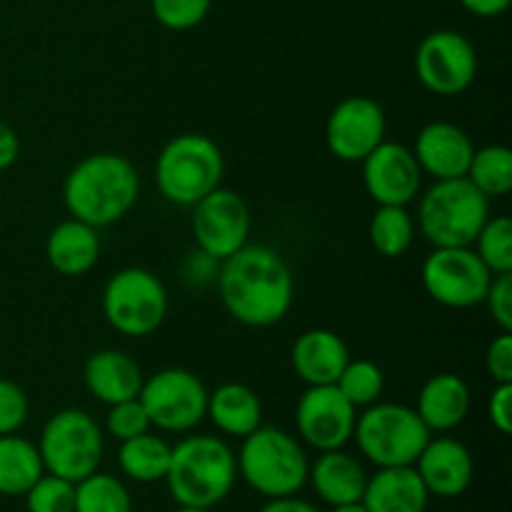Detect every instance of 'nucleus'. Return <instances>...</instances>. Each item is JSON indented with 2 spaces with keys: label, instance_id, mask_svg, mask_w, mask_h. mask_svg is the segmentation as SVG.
<instances>
[{
  "label": "nucleus",
  "instance_id": "f704fd0d",
  "mask_svg": "<svg viewBox=\"0 0 512 512\" xmlns=\"http://www.w3.org/2000/svg\"><path fill=\"white\" fill-rule=\"evenodd\" d=\"M105 428H108V433L113 435L115 440L123 443V440L138 438V435L148 433L153 425H150V418L148 413H145L143 403H140L138 398H133L110 405L108 418H105Z\"/></svg>",
  "mask_w": 512,
  "mask_h": 512
},
{
  "label": "nucleus",
  "instance_id": "4468645a",
  "mask_svg": "<svg viewBox=\"0 0 512 512\" xmlns=\"http://www.w3.org/2000/svg\"><path fill=\"white\" fill-rule=\"evenodd\" d=\"M358 408L335 385H308L295 408L298 433L318 453L338 450L353 438Z\"/></svg>",
  "mask_w": 512,
  "mask_h": 512
},
{
  "label": "nucleus",
  "instance_id": "e433bc0d",
  "mask_svg": "<svg viewBox=\"0 0 512 512\" xmlns=\"http://www.w3.org/2000/svg\"><path fill=\"white\" fill-rule=\"evenodd\" d=\"M490 310V318L503 333H512V273L493 275L488 295L483 300Z\"/></svg>",
  "mask_w": 512,
  "mask_h": 512
},
{
  "label": "nucleus",
  "instance_id": "9d476101",
  "mask_svg": "<svg viewBox=\"0 0 512 512\" xmlns=\"http://www.w3.org/2000/svg\"><path fill=\"white\" fill-rule=\"evenodd\" d=\"M138 400L150 425L165 433H190L203 423L208 410V390L203 380L185 368H165L143 380Z\"/></svg>",
  "mask_w": 512,
  "mask_h": 512
},
{
  "label": "nucleus",
  "instance_id": "6ab92c4d",
  "mask_svg": "<svg viewBox=\"0 0 512 512\" xmlns=\"http://www.w3.org/2000/svg\"><path fill=\"white\" fill-rule=\"evenodd\" d=\"M350 360V350L338 333L325 328L305 330L290 350L295 375L305 385H335Z\"/></svg>",
  "mask_w": 512,
  "mask_h": 512
},
{
  "label": "nucleus",
  "instance_id": "ddd939ff",
  "mask_svg": "<svg viewBox=\"0 0 512 512\" xmlns=\"http://www.w3.org/2000/svg\"><path fill=\"white\" fill-rule=\"evenodd\" d=\"M250 228V208L235 190L215 188L193 205L195 243L200 253L220 263L248 245Z\"/></svg>",
  "mask_w": 512,
  "mask_h": 512
},
{
  "label": "nucleus",
  "instance_id": "b1692460",
  "mask_svg": "<svg viewBox=\"0 0 512 512\" xmlns=\"http://www.w3.org/2000/svg\"><path fill=\"white\" fill-rule=\"evenodd\" d=\"M470 400V388L460 375L438 373L420 388L415 413L430 433H448L468 418Z\"/></svg>",
  "mask_w": 512,
  "mask_h": 512
},
{
  "label": "nucleus",
  "instance_id": "2eb2a0df",
  "mask_svg": "<svg viewBox=\"0 0 512 512\" xmlns=\"http://www.w3.org/2000/svg\"><path fill=\"white\" fill-rule=\"evenodd\" d=\"M385 113L373 98L350 95L340 100L325 125V143L330 153L345 163H363L385 140Z\"/></svg>",
  "mask_w": 512,
  "mask_h": 512
},
{
  "label": "nucleus",
  "instance_id": "ea45409f",
  "mask_svg": "<svg viewBox=\"0 0 512 512\" xmlns=\"http://www.w3.org/2000/svg\"><path fill=\"white\" fill-rule=\"evenodd\" d=\"M18 153H20L18 135H15V130L10 128L8 123L0 120V170H8L10 165L18 160Z\"/></svg>",
  "mask_w": 512,
  "mask_h": 512
},
{
  "label": "nucleus",
  "instance_id": "7ed1b4c3",
  "mask_svg": "<svg viewBox=\"0 0 512 512\" xmlns=\"http://www.w3.org/2000/svg\"><path fill=\"white\" fill-rule=\"evenodd\" d=\"M238 480V463L228 443L213 435H190L170 450L165 473L170 495L183 508L213 510Z\"/></svg>",
  "mask_w": 512,
  "mask_h": 512
},
{
  "label": "nucleus",
  "instance_id": "a19ab883",
  "mask_svg": "<svg viewBox=\"0 0 512 512\" xmlns=\"http://www.w3.org/2000/svg\"><path fill=\"white\" fill-rule=\"evenodd\" d=\"M460 3L468 13L478 15V18H498L510 8L512 0H460Z\"/></svg>",
  "mask_w": 512,
  "mask_h": 512
},
{
  "label": "nucleus",
  "instance_id": "39448f33",
  "mask_svg": "<svg viewBox=\"0 0 512 512\" xmlns=\"http://www.w3.org/2000/svg\"><path fill=\"white\" fill-rule=\"evenodd\" d=\"M488 218L490 198L468 178L435 180L418 205V228L433 248H468Z\"/></svg>",
  "mask_w": 512,
  "mask_h": 512
},
{
  "label": "nucleus",
  "instance_id": "a878e982",
  "mask_svg": "<svg viewBox=\"0 0 512 512\" xmlns=\"http://www.w3.org/2000/svg\"><path fill=\"white\" fill-rule=\"evenodd\" d=\"M45 473L38 445L20 435H0V495H25Z\"/></svg>",
  "mask_w": 512,
  "mask_h": 512
},
{
  "label": "nucleus",
  "instance_id": "5701e85b",
  "mask_svg": "<svg viewBox=\"0 0 512 512\" xmlns=\"http://www.w3.org/2000/svg\"><path fill=\"white\" fill-rule=\"evenodd\" d=\"M308 480L313 483L318 498L328 503L330 508H335V505L360 503L363 500L368 473L353 455L338 448L325 450V453L318 455V460L310 465Z\"/></svg>",
  "mask_w": 512,
  "mask_h": 512
},
{
  "label": "nucleus",
  "instance_id": "72a5a7b5",
  "mask_svg": "<svg viewBox=\"0 0 512 512\" xmlns=\"http://www.w3.org/2000/svg\"><path fill=\"white\" fill-rule=\"evenodd\" d=\"M213 0H150L155 20L168 30H190L208 18Z\"/></svg>",
  "mask_w": 512,
  "mask_h": 512
},
{
  "label": "nucleus",
  "instance_id": "423d86ee",
  "mask_svg": "<svg viewBox=\"0 0 512 512\" xmlns=\"http://www.w3.org/2000/svg\"><path fill=\"white\" fill-rule=\"evenodd\" d=\"M225 160L218 145L203 133H183L170 140L155 163V183L168 203L193 208L220 188Z\"/></svg>",
  "mask_w": 512,
  "mask_h": 512
},
{
  "label": "nucleus",
  "instance_id": "6e6552de",
  "mask_svg": "<svg viewBox=\"0 0 512 512\" xmlns=\"http://www.w3.org/2000/svg\"><path fill=\"white\" fill-rule=\"evenodd\" d=\"M38 453L50 475L78 483L93 475L103 460V430L85 410H60L45 423Z\"/></svg>",
  "mask_w": 512,
  "mask_h": 512
},
{
  "label": "nucleus",
  "instance_id": "20e7f679",
  "mask_svg": "<svg viewBox=\"0 0 512 512\" xmlns=\"http://www.w3.org/2000/svg\"><path fill=\"white\" fill-rule=\"evenodd\" d=\"M235 463L240 478L268 500L298 495L308 483L310 460L303 445L290 433L270 425H260L245 435Z\"/></svg>",
  "mask_w": 512,
  "mask_h": 512
},
{
  "label": "nucleus",
  "instance_id": "4be33fe9",
  "mask_svg": "<svg viewBox=\"0 0 512 512\" xmlns=\"http://www.w3.org/2000/svg\"><path fill=\"white\" fill-rule=\"evenodd\" d=\"M45 258L53 265L55 273L65 275V278H80L93 270L100 258L98 228L78 218L63 220L50 230L48 243H45Z\"/></svg>",
  "mask_w": 512,
  "mask_h": 512
},
{
  "label": "nucleus",
  "instance_id": "473e14b6",
  "mask_svg": "<svg viewBox=\"0 0 512 512\" xmlns=\"http://www.w3.org/2000/svg\"><path fill=\"white\" fill-rule=\"evenodd\" d=\"M28 512H73L75 483L58 475H40L25 493Z\"/></svg>",
  "mask_w": 512,
  "mask_h": 512
},
{
  "label": "nucleus",
  "instance_id": "bb28decb",
  "mask_svg": "<svg viewBox=\"0 0 512 512\" xmlns=\"http://www.w3.org/2000/svg\"><path fill=\"white\" fill-rule=\"evenodd\" d=\"M170 450H173V445L168 440L148 430L138 438L120 443L118 465L135 483H158V480H165V473H168Z\"/></svg>",
  "mask_w": 512,
  "mask_h": 512
},
{
  "label": "nucleus",
  "instance_id": "393cba45",
  "mask_svg": "<svg viewBox=\"0 0 512 512\" xmlns=\"http://www.w3.org/2000/svg\"><path fill=\"white\" fill-rule=\"evenodd\" d=\"M215 428L230 438L250 435L263 425V403L258 393L243 383H225L208 393V410H205Z\"/></svg>",
  "mask_w": 512,
  "mask_h": 512
},
{
  "label": "nucleus",
  "instance_id": "2f4dec72",
  "mask_svg": "<svg viewBox=\"0 0 512 512\" xmlns=\"http://www.w3.org/2000/svg\"><path fill=\"white\" fill-rule=\"evenodd\" d=\"M473 245L490 273H512V220L508 215H495L485 220Z\"/></svg>",
  "mask_w": 512,
  "mask_h": 512
},
{
  "label": "nucleus",
  "instance_id": "412c9836",
  "mask_svg": "<svg viewBox=\"0 0 512 512\" xmlns=\"http://www.w3.org/2000/svg\"><path fill=\"white\" fill-rule=\"evenodd\" d=\"M430 493L413 465L400 468H378L365 483L360 503L368 512H425Z\"/></svg>",
  "mask_w": 512,
  "mask_h": 512
},
{
  "label": "nucleus",
  "instance_id": "a211bd4d",
  "mask_svg": "<svg viewBox=\"0 0 512 512\" xmlns=\"http://www.w3.org/2000/svg\"><path fill=\"white\" fill-rule=\"evenodd\" d=\"M413 468L435 498H458L475 475L473 453L455 438H430Z\"/></svg>",
  "mask_w": 512,
  "mask_h": 512
},
{
  "label": "nucleus",
  "instance_id": "c9c22d12",
  "mask_svg": "<svg viewBox=\"0 0 512 512\" xmlns=\"http://www.w3.org/2000/svg\"><path fill=\"white\" fill-rule=\"evenodd\" d=\"M28 395L10 380L0 378V435L18 433L28 420Z\"/></svg>",
  "mask_w": 512,
  "mask_h": 512
},
{
  "label": "nucleus",
  "instance_id": "f257e3e1",
  "mask_svg": "<svg viewBox=\"0 0 512 512\" xmlns=\"http://www.w3.org/2000/svg\"><path fill=\"white\" fill-rule=\"evenodd\" d=\"M218 290L230 318L248 328H270L288 315L295 283L290 265L278 250L243 245L223 260Z\"/></svg>",
  "mask_w": 512,
  "mask_h": 512
},
{
  "label": "nucleus",
  "instance_id": "f8f14e48",
  "mask_svg": "<svg viewBox=\"0 0 512 512\" xmlns=\"http://www.w3.org/2000/svg\"><path fill=\"white\" fill-rule=\"evenodd\" d=\"M415 73L433 95L453 98L473 85L478 75V53L458 30H433L420 40Z\"/></svg>",
  "mask_w": 512,
  "mask_h": 512
},
{
  "label": "nucleus",
  "instance_id": "c756f323",
  "mask_svg": "<svg viewBox=\"0 0 512 512\" xmlns=\"http://www.w3.org/2000/svg\"><path fill=\"white\" fill-rule=\"evenodd\" d=\"M73 512H133V498L118 478L95 470L75 483Z\"/></svg>",
  "mask_w": 512,
  "mask_h": 512
},
{
  "label": "nucleus",
  "instance_id": "58836bf2",
  "mask_svg": "<svg viewBox=\"0 0 512 512\" xmlns=\"http://www.w3.org/2000/svg\"><path fill=\"white\" fill-rule=\"evenodd\" d=\"M488 418L500 435L512 433V383H495L488 400Z\"/></svg>",
  "mask_w": 512,
  "mask_h": 512
},
{
  "label": "nucleus",
  "instance_id": "4c0bfd02",
  "mask_svg": "<svg viewBox=\"0 0 512 512\" xmlns=\"http://www.w3.org/2000/svg\"><path fill=\"white\" fill-rule=\"evenodd\" d=\"M485 368L493 383H512V335L500 333L485 353Z\"/></svg>",
  "mask_w": 512,
  "mask_h": 512
},
{
  "label": "nucleus",
  "instance_id": "f03ea898",
  "mask_svg": "<svg viewBox=\"0 0 512 512\" xmlns=\"http://www.w3.org/2000/svg\"><path fill=\"white\" fill-rule=\"evenodd\" d=\"M140 193V175L125 155L95 153L73 165L63 183L70 215L93 228L118 223L133 210Z\"/></svg>",
  "mask_w": 512,
  "mask_h": 512
},
{
  "label": "nucleus",
  "instance_id": "7c9ffc66",
  "mask_svg": "<svg viewBox=\"0 0 512 512\" xmlns=\"http://www.w3.org/2000/svg\"><path fill=\"white\" fill-rule=\"evenodd\" d=\"M335 388L345 395L350 405L355 408H368V405L378 403L380 395L385 390V375L373 360H348L340 378L335 380Z\"/></svg>",
  "mask_w": 512,
  "mask_h": 512
},
{
  "label": "nucleus",
  "instance_id": "cd10ccee",
  "mask_svg": "<svg viewBox=\"0 0 512 512\" xmlns=\"http://www.w3.org/2000/svg\"><path fill=\"white\" fill-rule=\"evenodd\" d=\"M465 178L485 195L503 198L512 190V153L508 145H485L475 148L473 160Z\"/></svg>",
  "mask_w": 512,
  "mask_h": 512
},
{
  "label": "nucleus",
  "instance_id": "79ce46f5",
  "mask_svg": "<svg viewBox=\"0 0 512 512\" xmlns=\"http://www.w3.org/2000/svg\"><path fill=\"white\" fill-rule=\"evenodd\" d=\"M260 512H320V510L313 508L310 503H305V500L290 495V498L270 500L268 505H263V508H260Z\"/></svg>",
  "mask_w": 512,
  "mask_h": 512
},
{
  "label": "nucleus",
  "instance_id": "dca6fc26",
  "mask_svg": "<svg viewBox=\"0 0 512 512\" xmlns=\"http://www.w3.org/2000/svg\"><path fill=\"white\" fill-rule=\"evenodd\" d=\"M420 170L413 150L403 143H383L363 160V183L378 205H403L408 208L420 193Z\"/></svg>",
  "mask_w": 512,
  "mask_h": 512
},
{
  "label": "nucleus",
  "instance_id": "c85d7f7f",
  "mask_svg": "<svg viewBox=\"0 0 512 512\" xmlns=\"http://www.w3.org/2000/svg\"><path fill=\"white\" fill-rule=\"evenodd\" d=\"M415 238V223L403 205H378L370 220V243L383 258H400L408 253Z\"/></svg>",
  "mask_w": 512,
  "mask_h": 512
},
{
  "label": "nucleus",
  "instance_id": "c03bdc74",
  "mask_svg": "<svg viewBox=\"0 0 512 512\" xmlns=\"http://www.w3.org/2000/svg\"><path fill=\"white\" fill-rule=\"evenodd\" d=\"M175 512H213V510H205V508H183V505H180L178 510Z\"/></svg>",
  "mask_w": 512,
  "mask_h": 512
},
{
  "label": "nucleus",
  "instance_id": "1a4fd4ad",
  "mask_svg": "<svg viewBox=\"0 0 512 512\" xmlns=\"http://www.w3.org/2000/svg\"><path fill=\"white\" fill-rule=\"evenodd\" d=\"M103 315L110 328L120 335H153L168 315V293L163 280L145 268L118 270L105 283Z\"/></svg>",
  "mask_w": 512,
  "mask_h": 512
},
{
  "label": "nucleus",
  "instance_id": "0eeeda50",
  "mask_svg": "<svg viewBox=\"0 0 512 512\" xmlns=\"http://www.w3.org/2000/svg\"><path fill=\"white\" fill-rule=\"evenodd\" d=\"M353 438L360 453L378 468L415 465L433 438L415 408L400 403H373L355 418Z\"/></svg>",
  "mask_w": 512,
  "mask_h": 512
},
{
  "label": "nucleus",
  "instance_id": "37998d69",
  "mask_svg": "<svg viewBox=\"0 0 512 512\" xmlns=\"http://www.w3.org/2000/svg\"><path fill=\"white\" fill-rule=\"evenodd\" d=\"M330 512H368L363 503H348V505H335Z\"/></svg>",
  "mask_w": 512,
  "mask_h": 512
},
{
  "label": "nucleus",
  "instance_id": "f3484780",
  "mask_svg": "<svg viewBox=\"0 0 512 512\" xmlns=\"http://www.w3.org/2000/svg\"><path fill=\"white\" fill-rule=\"evenodd\" d=\"M475 145L460 125L448 120L428 123L415 138L413 155L420 170L433 175L435 180L465 178L473 160Z\"/></svg>",
  "mask_w": 512,
  "mask_h": 512
},
{
  "label": "nucleus",
  "instance_id": "9b49d317",
  "mask_svg": "<svg viewBox=\"0 0 512 512\" xmlns=\"http://www.w3.org/2000/svg\"><path fill=\"white\" fill-rule=\"evenodd\" d=\"M423 288L435 303L453 310L475 308L488 295L493 273L478 258L473 245L468 248H435L420 268Z\"/></svg>",
  "mask_w": 512,
  "mask_h": 512
},
{
  "label": "nucleus",
  "instance_id": "aec40b11",
  "mask_svg": "<svg viewBox=\"0 0 512 512\" xmlns=\"http://www.w3.org/2000/svg\"><path fill=\"white\" fill-rule=\"evenodd\" d=\"M85 388L105 405L123 403L140 395L143 388V370L130 355L120 350H98L85 360L83 368Z\"/></svg>",
  "mask_w": 512,
  "mask_h": 512
}]
</instances>
